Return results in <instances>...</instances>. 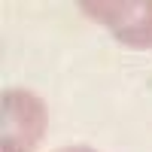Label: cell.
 <instances>
[{
    "mask_svg": "<svg viewBox=\"0 0 152 152\" xmlns=\"http://www.w3.org/2000/svg\"><path fill=\"white\" fill-rule=\"evenodd\" d=\"M79 9L88 18L100 21L104 28L128 49H152V0H137V3H79Z\"/></svg>",
    "mask_w": 152,
    "mask_h": 152,
    "instance_id": "7a4b0ae2",
    "label": "cell"
},
{
    "mask_svg": "<svg viewBox=\"0 0 152 152\" xmlns=\"http://www.w3.org/2000/svg\"><path fill=\"white\" fill-rule=\"evenodd\" d=\"M49 113L43 97L28 88L3 91V152H37L46 137Z\"/></svg>",
    "mask_w": 152,
    "mask_h": 152,
    "instance_id": "6da1fadb",
    "label": "cell"
},
{
    "mask_svg": "<svg viewBox=\"0 0 152 152\" xmlns=\"http://www.w3.org/2000/svg\"><path fill=\"white\" fill-rule=\"evenodd\" d=\"M58 152H97V149H91V146H64Z\"/></svg>",
    "mask_w": 152,
    "mask_h": 152,
    "instance_id": "3957f363",
    "label": "cell"
}]
</instances>
